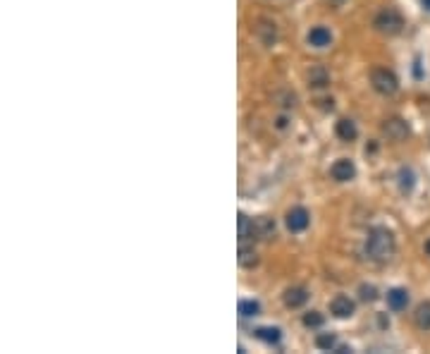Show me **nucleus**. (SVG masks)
Wrapping results in <instances>:
<instances>
[{
  "label": "nucleus",
  "mask_w": 430,
  "mask_h": 354,
  "mask_svg": "<svg viewBox=\"0 0 430 354\" xmlns=\"http://www.w3.org/2000/svg\"><path fill=\"white\" fill-rule=\"evenodd\" d=\"M308 43L316 48H325L332 43V34L327 31L325 27H313L311 31H308Z\"/></svg>",
  "instance_id": "nucleus-10"
},
{
  "label": "nucleus",
  "mask_w": 430,
  "mask_h": 354,
  "mask_svg": "<svg viewBox=\"0 0 430 354\" xmlns=\"http://www.w3.org/2000/svg\"><path fill=\"white\" fill-rule=\"evenodd\" d=\"M239 314H241L244 318L258 316V314H260V304H258V302H254V299H241V302H239Z\"/></svg>",
  "instance_id": "nucleus-18"
},
{
  "label": "nucleus",
  "mask_w": 430,
  "mask_h": 354,
  "mask_svg": "<svg viewBox=\"0 0 430 354\" xmlns=\"http://www.w3.org/2000/svg\"><path fill=\"white\" fill-rule=\"evenodd\" d=\"M332 5H345V0H332Z\"/></svg>",
  "instance_id": "nucleus-25"
},
{
  "label": "nucleus",
  "mask_w": 430,
  "mask_h": 354,
  "mask_svg": "<svg viewBox=\"0 0 430 354\" xmlns=\"http://www.w3.org/2000/svg\"><path fill=\"white\" fill-rule=\"evenodd\" d=\"M335 132H337V137H340L342 142H354L356 134H359V132H356V125L351 123V120H347V118L337 123V129H335Z\"/></svg>",
  "instance_id": "nucleus-12"
},
{
  "label": "nucleus",
  "mask_w": 430,
  "mask_h": 354,
  "mask_svg": "<svg viewBox=\"0 0 430 354\" xmlns=\"http://www.w3.org/2000/svg\"><path fill=\"white\" fill-rule=\"evenodd\" d=\"M254 336L258 338V340L268 342V345H275V342H280V331L278 328H258V331H254Z\"/></svg>",
  "instance_id": "nucleus-19"
},
{
  "label": "nucleus",
  "mask_w": 430,
  "mask_h": 354,
  "mask_svg": "<svg viewBox=\"0 0 430 354\" xmlns=\"http://www.w3.org/2000/svg\"><path fill=\"white\" fill-rule=\"evenodd\" d=\"M287 227L292 232H304L308 227V223H311V216H308V211L306 208H301V206H297V208H292V211L287 213Z\"/></svg>",
  "instance_id": "nucleus-4"
},
{
  "label": "nucleus",
  "mask_w": 430,
  "mask_h": 354,
  "mask_svg": "<svg viewBox=\"0 0 430 354\" xmlns=\"http://www.w3.org/2000/svg\"><path fill=\"white\" fill-rule=\"evenodd\" d=\"M383 132L388 134L392 142H402V139L409 137V125L404 123V120H399V118H390V120H385Z\"/></svg>",
  "instance_id": "nucleus-6"
},
{
  "label": "nucleus",
  "mask_w": 430,
  "mask_h": 354,
  "mask_svg": "<svg viewBox=\"0 0 430 354\" xmlns=\"http://www.w3.org/2000/svg\"><path fill=\"white\" fill-rule=\"evenodd\" d=\"M316 345L321 347V350L330 352V350H335V347H337V338L332 336V333H323V336L316 338Z\"/></svg>",
  "instance_id": "nucleus-21"
},
{
  "label": "nucleus",
  "mask_w": 430,
  "mask_h": 354,
  "mask_svg": "<svg viewBox=\"0 0 430 354\" xmlns=\"http://www.w3.org/2000/svg\"><path fill=\"white\" fill-rule=\"evenodd\" d=\"M330 175L335 182H349V179H354L356 175V168L349 158H340V161H335V166L330 168Z\"/></svg>",
  "instance_id": "nucleus-5"
},
{
  "label": "nucleus",
  "mask_w": 430,
  "mask_h": 354,
  "mask_svg": "<svg viewBox=\"0 0 430 354\" xmlns=\"http://www.w3.org/2000/svg\"><path fill=\"white\" fill-rule=\"evenodd\" d=\"M378 297V294H375V288L373 285H364V288H361V299H364V302H373V299Z\"/></svg>",
  "instance_id": "nucleus-23"
},
{
  "label": "nucleus",
  "mask_w": 430,
  "mask_h": 354,
  "mask_svg": "<svg viewBox=\"0 0 430 354\" xmlns=\"http://www.w3.org/2000/svg\"><path fill=\"white\" fill-rule=\"evenodd\" d=\"M306 302H308V292L304 288H289L287 292H284V304H287L289 309H299Z\"/></svg>",
  "instance_id": "nucleus-9"
},
{
  "label": "nucleus",
  "mask_w": 430,
  "mask_h": 354,
  "mask_svg": "<svg viewBox=\"0 0 430 354\" xmlns=\"http://www.w3.org/2000/svg\"><path fill=\"white\" fill-rule=\"evenodd\" d=\"M327 81H330V77H327L325 67L321 65L311 67V72H308V84L316 86V89H323V86H327Z\"/></svg>",
  "instance_id": "nucleus-13"
},
{
  "label": "nucleus",
  "mask_w": 430,
  "mask_h": 354,
  "mask_svg": "<svg viewBox=\"0 0 430 354\" xmlns=\"http://www.w3.org/2000/svg\"><path fill=\"white\" fill-rule=\"evenodd\" d=\"M256 31H258V36L263 38V43L265 46H270V43L278 38V29H275V24L273 22H258V27H256Z\"/></svg>",
  "instance_id": "nucleus-15"
},
{
  "label": "nucleus",
  "mask_w": 430,
  "mask_h": 354,
  "mask_svg": "<svg viewBox=\"0 0 430 354\" xmlns=\"http://www.w3.org/2000/svg\"><path fill=\"white\" fill-rule=\"evenodd\" d=\"M426 251H428V254H430V242H428V244H426Z\"/></svg>",
  "instance_id": "nucleus-26"
},
{
  "label": "nucleus",
  "mask_w": 430,
  "mask_h": 354,
  "mask_svg": "<svg viewBox=\"0 0 430 354\" xmlns=\"http://www.w3.org/2000/svg\"><path fill=\"white\" fill-rule=\"evenodd\" d=\"M354 302H351L349 297H345V294H337L335 299L330 302V312H332V316H337V318H349L351 314H354Z\"/></svg>",
  "instance_id": "nucleus-7"
},
{
  "label": "nucleus",
  "mask_w": 430,
  "mask_h": 354,
  "mask_svg": "<svg viewBox=\"0 0 430 354\" xmlns=\"http://www.w3.org/2000/svg\"><path fill=\"white\" fill-rule=\"evenodd\" d=\"M239 264L244 266V268H254V266L258 264V256H256L254 246H246V242H241L239 246Z\"/></svg>",
  "instance_id": "nucleus-16"
},
{
  "label": "nucleus",
  "mask_w": 430,
  "mask_h": 354,
  "mask_svg": "<svg viewBox=\"0 0 430 354\" xmlns=\"http://www.w3.org/2000/svg\"><path fill=\"white\" fill-rule=\"evenodd\" d=\"M414 182H416L414 173L409 170V168H402V170H399V189H402V192H412Z\"/></svg>",
  "instance_id": "nucleus-20"
},
{
  "label": "nucleus",
  "mask_w": 430,
  "mask_h": 354,
  "mask_svg": "<svg viewBox=\"0 0 430 354\" xmlns=\"http://www.w3.org/2000/svg\"><path fill=\"white\" fill-rule=\"evenodd\" d=\"M366 254L373 261H388L394 254V235L388 227H373L366 240Z\"/></svg>",
  "instance_id": "nucleus-1"
},
{
  "label": "nucleus",
  "mask_w": 430,
  "mask_h": 354,
  "mask_svg": "<svg viewBox=\"0 0 430 354\" xmlns=\"http://www.w3.org/2000/svg\"><path fill=\"white\" fill-rule=\"evenodd\" d=\"M375 29H378L380 34H385V36H394V34L402 31L404 27V17L399 14V10L394 8H385L380 10L378 14H375Z\"/></svg>",
  "instance_id": "nucleus-2"
},
{
  "label": "nucleus",
  "mask_w": 430,
  "mask_h": 354,
  "mask_svg": "<svg viewBox=\"0 0 430 354\" xmlns=\"http://www.w3.org/2000/svg\"><path fill=\"white\" fill-rule=\"evenodd\" d=\"M239 240L241 242L256 240L254 220H251V218H246V216H239Z\"/></svg>",
  "instance_id": "nucleus-17"
},
{
  "label": "nucleus",
  "mask_w": 430,
  "mask_h": 354,
  "mask_svg": "<svg viewBox=\"0 0 430 354\" xmlns=\"http://www.w3.org/2000/svg\"><path fill=\"white\" fill-rule=\"evenodd\" d=\"M254 230H256V240H270L275 235V220H270V218H256Z\"/></svg>",
  "instance_id": "nucleus-11"
},
{
  "label": "nucleus",
  "mask_w": 430,
  "mask_h": 354,
  "mask_svg": "<svg viewBox=\"0 0 430 354\" xmlns=\"http://www.w3.org/2000/svg\"><path fill=\"white\" fill-rule=\"evenodd\" d=\"M371 84H373V89L383 96H392L394 91L399 89L397 77H394V72L388 70V67H378V70L371 72Z\"/></svg>",
  "instance_id": "nucleus-3"
},
{
  "label": "nucleus",
  "mask_w": 430,
  "mask_h": 354,
  "mask_svg": "<svg viewBox=\"0 0 430 354\" xmlns=\"http://www.w3.org/2000/svg\"><path fill=\"white\" fill-rule=\"evenodd\" d=\"M388 304H390V309H392V312H404V309H407V304H409V292H407V290H402V288L390 290V292H388Z\"/></svg>",
  "instance_id": "nucleus-8"
},
{
  "label": "nucleus",
  "mask_w": 430,
  "mask_h": 354,
  "mask_svg": "<svg viewBox=\"0 0 430 354\" xmlns=\"http://www.w3.org/2000/svg\"><path fill=\"white\" fill-rule=\"evenodd\" d=\"M421 3H423V8H426L428 12H430V0H421Z\"/></svg>",
  "instance_id": "nucleus-24"
},
{
  "label": "nucleus",
  "mask_w": 430,
  "mask_h": 354,
  "mask_svg": "<svg viewBox=\"0 0 430 354\" xmlns=\"http://www.w3.org/2000/svg\"><path fill=\"white\" fill-rule=\"evenodd\" d=\"M304 326H306V328H318V326H323V316H321L318 312L304 314Z\"/></svg>",
  "instance_id": "nucleus-22"
},
{
  "label": "nucleus",
  "mask_w": 430,
  "mask_h": 354,
  "mask_svg": "<svg viewBox=\"0 0 430 354\" xmlns=\"http://www.w3.org/2000/svg\"><path fill=\"white\" fill-rule=\"evenodd\" d=\"M414 321L421 331H430V302H423L416 307V314H414Z\"/></svg>",
  "instance_id": "nucleus-14"
}]
</instances>
